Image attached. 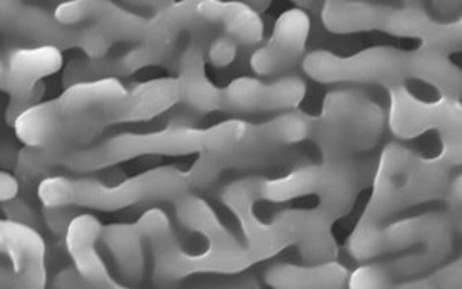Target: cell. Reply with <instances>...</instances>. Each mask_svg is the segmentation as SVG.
<instances>
[{
    "mask_svg": "<svg viewBox=\"0 0 462 289\" xmlns=\"http://www.w3.org/2000/svg\"><path fill=\"white\" fill-rule=\"evenodd\" d=\"M302 69L320 83H374L397 86L409 78L408 53L393 48H372L351 57L328 50L309 53Z\"/></svg>",
    "mask_w": 462,
    "mask_h": 289,
    "instance_id": "7",
    "label": "cell"
},
{
    "mask_svg": "<svg viewBox=\"0 0 462 289\" xmlns=\"http://www.w3.org/2000/svg\"><path fill=\"white\" fill-rule=\"evenodd\" d=\"M178 102H180L178 78L149 80L127 91L123 99L89 113L71 131L69 140L79 148L88 146L110 125L149 121L168 112Z\"/></svg>",
    "mask_w": 462,
    "mask_h": 289,
    "instance_id": "8",
    "label": "cell"
},
{
    "mask_svg": "<svg viewBox=\"0 0 462 289\" xmlns=\"http://www.w3.org/2000/svg\"><path fill=\"white\" fill-rule=\"evenodd\" d=\"M383 32L402 38H415L421 46L438 49L440 52H453L461 48V19L439 23L419 5L391 6Z\"/></svg>",
    "mask_w": 462,
    "mask_h": 289,
    "instance_id": "16",
    "label": "cell"
},
{
    "mask_svg": "<svg viewBox=\"0 0 462 289\" xmlns=\"http://www.w3.org/2000/svg\"><path fill=\"white\" fill-rule=\"evenodd\" d=\"M310 33V19L302 8H291L279 16L272 36L251 57V68L261 77L284 76L301 59Z\"/></svg>",
    "mask_w": 462,
    "mask_h": 289,
    "instance_id": "12",
    "label": "cell"
},
{
    "mask_svg": "<svg viewBox=\"0 0 462 289\" xmlns=\"http://www.w3.org/2000/svg\"><path fill=\"white\" fill-rule=\"evenodd\" d=\"M101 242L115 261V267L125 284H135L146 269L144 239L132 224H112L102 229Z\"/></svg>",
    "mask_w": 462,
    "mask_h": 289,
    "instance_id": "20",
    "label": "cell"
},
{
    "mask_svg": "<svg viewBox=\"0 0 462 289\" xmlns=\"http://www.w3.org/2000/svg\"><path fill=\"white\" fill-rule=\"evenodd\" d=\"M127 91L115 77L72 83L59 97L25 110L13 129L29 148L49 146L69 135L89 113L123 99Z\"/></svg>",
    "mask_w": 462,
    "mask_h": 289,
    "instance_id": "2",
    "label": "cell"
},
{
    "mask_svg": "<svg viewBox=\"0 0 462 289\" xmlns=\"http://www.w3.org/2000/svg\"><path fill=\"white\" fill-rule=\"evenodd\" d=\"M0 288H16V278L12 266L0 263Z\"/></svg>",
    "mask_w": 462,
    "mask_h": 289,
    "instance_id": "31",
    "label": "cell"
},
{
    "mask_svg": "<svg viewBox=\"0 0 462 289\" xmlns=\"http://www.w3.org/2000/svg\"><path fill=\"white\" fill-rule=\"evenodd\" d=\"M61 52L63 50L54 46H35L8 53L0 89L10 95L5 112L6 124L13 127L25 110L40 104L44 95L42 80L63 69L65 59Z\"/></svg>",
    "mask_w": 462,
    "mask_h": 289,
    "instance_id": "9",
    "label": "cell"
},
{
    "mask_svg": "<svg viewBox=\"0 0 462 289\" xmlns=\"http://www.w3.org/2000/svg\"><path fill=\"white\" fill-rule=\"evenodd\" d=\"M0 254L12 263L16 288H46V242L40 230L13 219H0Z\"/></svg>",
    "mask_w": 462,
    "mask_h": 289,
    "instance_id": "13",
    "label": "cell"
},
{
    "mask_svg": "<svg viewBox=\"0 0 462 289\" xmlns=\"http://www.w3.org/2000/svg\"><path fill=\"white\" fill-rule=\"evenodd\" d=\"M0 207L5 212L6 218L30 225L36 230L42 229V225L44 224L42 212H38V207L23 195L18 194L12 201L0 203Z\"/></svg>",
    "mask_w": 462,
    "mask_h": 289,
    "instance_id": "23",
    "label": "cell"
},
{
    "mask_svg": "<svg viewBox=\"0 0 462 289\" xmlns=\"http://www.w3.org/2000/svg\"><path fill=\"white\" fill-rule=\"evenodd\" d=\"M447 167L440 159H425L391 144L384 149L374 177V195L367 214L384 221L415 203L438 199L447 191Z\"/></svg>",
    "mask_w": 462,
    "mask_h": 289,
    "instance_id": "3",
    "label": "cell"
},
{
    "mask_svg": "<svg viewBox=\"0 0 462 289\" xmlns=\"http://www.w3.org/2000/svg\"><path fill=\"white\" fill-rule=\"evenodd\" d=\"M127 5L134 6V8H142V10H154L159 12L165 6L171 5L174 0H125Z\"/></svg>",
    "mask_w": 462,
    "mask_h": 289,
    "instance_id": "29",
    "label": "cell"
},
{
    "mask_svg": "<svg viewBox=\"0 0 462 289\" xmlns=\"http://www.w3.org/2000/svg\"><path fill=\"white\" fill-rule=\"evenodd\" d=\"M391 6L370 0H327L321 5L323 24L332 33L346 35L384 29Z\"/></svg>",
    "mask_w": 462,
    "mask_h": 289,
    "instance_id": "19",
    "label": "cell"
},
{
    "mask_svg": "<svg viewBox=\"0 0 462 289\" xmlns=\"http://www.w3.org/2000/svg\"><path fill=\"white\" fill-rule=\"evenodd\" d=\"M385 116L378 104L357 91L342 89L328 95L312 136L327 158H348L374 148L384 131Z\"/></svg>",
    "mask_w": 462,
    "mask_h": 289,
    "instance_id": "5",
    "label": "cell"
},
{
    "mask_svg": "<svg viewBox=\"0 0 462 289\" xmlns=\"http://www.w3.org/2000/svg\"><path fill=\"white\" fill-rule=\"evenodd\" d=\"M409 77L419 78L421 82L440 89L444 95L453 97L461 89V72L451 63L447 53L438 49L420 46L408 53Z\"/></svg>",
    "mask_w": 462,
    "mask_h": 289,
    "instance_id": "22",
    "label": "cell"
},
{
    "mask_svg": "<svg viewBox=\"0 0 462 289\" xmlns=\"http://www.w3.org/2000/svg\"><path fill=\"white\" fill-rule=\"evenodd\" d=\"M52 286L55 288H78V286H88V284L83 280L76 267H69V269H63L60 272L59 275L55 277Z\"/></svg>",
    "mask_w": 462,
    "mask_h": 289,
    "instance_id": "27",
    "label": "cell"
},
{
    "mask_svg": "<svg viewBox=\"0 0 462 289\" xmlns=\"http://www.w3.org/2000/svg\"><path fill=\"white\" fill-rule=\"evenodd\" d=\"M306 85L298 76H279L272 82L242 77L223 91V108L229 112L257 113L291 110L302 101Z\"/></svg>",
    "mask_w": 462,
    "mask_h": 289,
    "instance_id": "14",
    "label": "cell"
},
{
    "mask_svg": "<svg viewBox=\"0 0 462 289\" xmlns=\"http://www.w3.org/2000/svg\"><path fill=\"white\" fill-rule=\"evenodd\" d=\"M189 188L187 172L172 166H163L116 185L104 184L96 178L48 176L38 185L36 195L42 207L119 212L142 203L174 202Z\"/></svg>",
    "mask_w": 462,
    "mask_h": 289,
    "instance_id": "1",
    "label": "cell"
},
{
    "mask_svg": "<svg viewBox=\"0 0 462 289\" xmlns=\"http://www.w3.org/2000/svg\"><path fill=\"white\" fill-rule=\"evenodd\" d=\"M420 0H404V5H419Z\"/></svg>",
    "mask_w": 462,
    "mask_h": 289,
    "instance_id": "33",
    "label": "cell"
},
{
    "mask_svg": "<svg viewBox=\"0 0 462 289\" xmlns=\"http://www.w3.org/2000/svg\"><path fill=\"white\" fill-rule=\"evenodd\" d=\"M42 221L48 225L49 230L52 231L57 237H63L68 225L72 218L76 216V208L74 207H42Z\"/></svg>",
    "mask_w": 462,
    "mask_h": 289,
    "instance_id": "26",
    "label": "cell"
},
{
    "mask_svg": "<svg viewBox=\"0 0 462 289\" xmlns=\"http://www.w3.org/2000/svg\"><path fill=\"white\" fill-rule=\"evenodd\" d=\"M237 52L238 42L221 33L210 41V46L208 49V61L218 68H225V66L231 65L232 61L236 59Z\"/></svg>",
    "mask_w": 462,
    "mask_h": 289,
    "instance_id": "25",
    "label": "cell"
},
{
    "mask_svg": "<svg viewBox=\"0 0 462 289\" xmlns=\"http://www.w3.org/2000/svg\"><path fill=\"white\" fill-rule=\"evenodd\" d=\"M433 6L440 16H448L461 8V0H433Z\"/></svg>",
    "mask_w": 462,
    "mask_h": 289,
    "instance_id": "30",
    "label": "cell"
},
{
    "mask_svg": "<svg viewBox=\"0 0 462 289\" xmlns=\"http://www.w3.org/2000/svg\"><path fill=\"white\" fill-rule=\"evenodd\" d=\"M198 16L212 29L238 42L254 46L263 40V23L253 6L238 0H198Z\"/></svg>",
    "mask_w": 462,
    "mask_h": 289,
    "instance_id": "17",
    "label": "cell"
},
{
    "mask_svg": "<svg viewBox=\"0 0 462 289\" xmlns=\"http://www.w3.org/2000/svg\"><path fill=\"white\" fill-rule=\"evenodd\" d=\"M0 33L36 46L82 50L87 59H99L115 48L107 36L88 25H65L54 13L27 0H0Z\"/></svg>",
    "mask_w": 462,
    "mask_h": 289,
    "instance_id": "6",
    "label": "cell"
},
{
    "mask_svg": "<svg viewBox=\"0 0 462 289\" xmlns=\"http://www.w3.org/2000/svg\"><path fill=\"white\" fill-rule=\"evenodd\" d=\"M293 4H297L300 8H309V10H314L317 6L323 5V2H327V0H291Z\"/></svg>",
    "mask_w": 462,
    "mask_h": 289,
    "instance_id": "32",
    "label": "cell"
},
{
    "mask_svg": "<svg viewBox=\"0 0 462 289\" xmlns=\"http://www.w3.org/2000/svg\"><path fill=\"white\" fill-rule=\"evenodd\" d=\"M206 131L174 125L149 133H121L85 148L55 150V169L78 174L101 171L144 155H184L202 152Z\"/></svg>",
    "mask_w": 462,
    "mask_h": 289,
    "instance_id": "4",
    "label": "cell"
},
{
    "mask_svg": "<svg viewBox=\"0 0 462 289\" xmlns=\"http://www.w3.org/2000/svg\"><path fill=\"white\" fill-rule=\"evenodd\" d=\"M104 225L93 214H76L65 233L66 252L72 265L91 288L119 289L97 250Z\"/></svg>",
    "mask_w": 462,
    "mask_h": 289,
    "instance_id": "15",
    "label": "cell"
},
{
    "mask_svg": "<svg viewBox=\"0 0 462 289\" xmlns=\"http://www.w3.org/2000/svg\"><path fill=\"white\" fill-rule=\"evenodd\" d=\"M265 277L278 288H337L344 286L348 272L338 263L323 261L315 266H273Z\"/></svg>",
    "mask_w": 462,
    "mask_h": 289,
    "instance_id": "21",
    "label": "cell"
},
{
    "mask_svg": "<svg viewBox=\"0 0 462 289\" xmlns=\"http://www.w3.org/2000/svg\"><path fill=\"white\" fill-rule=\"evenodd\" d=\"M54 14L61 24L95 27L113 44L134 46L149 33V18L113 0H68L55 8Z\"/></svg>",
    "mask_w": 462,
    "mask_h": 289,
    "instance_id": "11",
    "label": "cell"
},
{
    "mask_svg": "<svg viewBox=\"0 0 462 289\" xmlns=\"http://www.w3.org/2000/svg\"><path fill=\"white\" fill-rule=\"evenodd\" d=\"M180 101L198 112H217L223 108V91L208 80L204 71V42L191 40L179 59Z\"/></svg>",
    "mask_w": 462,
    "mask_h": 289,
    "instance_id": "18",
    "label": "cell"
},
{
    "mask_svg": "<svg viewBox=\"0 0 462 289\" xmlns=\"http://www.w3.org/2000/svg\"><path fill=\"white\" fill-rule=\"evenodd\" d=\"M389 127L392 133L411 140L415 136L439 129L444 142H459L461 108L453 97H442L440 101L427 102L417 99L403 83L392 86Z\"/></svg>",
    "mask_w": 462,
    "mask_h": 289,
    "instance_id": "10",
    "label": "cell"
},
{
    "mask_svg": "<svg viewBox=\"0 0 462 289\" xmlns=\"http://www.w3.org/2000/svg\"><path fill=\"white\" fill-rule=\"evenodd\" d=\"M392 274L387 266H362L351 275L350 286L355 288H383L391 284Z\"/></svg>",
    "mask_w": 462,
    "mask_h": 289,
    "instance_id": "24",
    "label": "cell"
},
{
    "mask_svg": "<svg viewBox=\"0 0 462 289\" xmlns=\"http://www.w3.org/2000/svg\"><path fill=\"white\" fill-rule=\"evenodd\" d=\"M2 80H4V63L0 59V89H2Z\"/></svg>",
    "mask_w": 462,
    "mask_h": 289,
    "instance_id": "34",
    "label": "cell"
},
{
    "mask_svg": "<svg viewBox=\"0 0 462 289\" xmlns=\"http://www.w3.org/2000/svg\"><path fill=\"white\" fill-rule=\"evenodd\" d=\"M19 194L18 178L6 171H0V203L12 201Z\"/></svg>",
    "mask_w": 462,
    "mask_h": 289,
    "instance_id": "28",
    "label": "cell"
}]
</instances>
